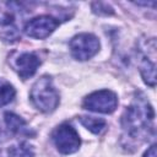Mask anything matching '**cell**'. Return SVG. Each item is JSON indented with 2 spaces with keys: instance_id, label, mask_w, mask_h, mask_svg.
<instances>
[{
  "instance_id": "8",
  "label": "cell",
  "mask_w": 157,
  "mask_h": 157,
  "mask_svg": "<svg viewBox=\"0 0 157 157\" xmlns=\"http://www.w3.org/2000/svg\"><path fill=\"white\" fill-rule=\"evenodd\" d=\"M5 123L6 126L17 135H33V132L29 130L28 125L26 124V121L20 118L18 115L13 114V113H5Z\"/></svg>"
},
{
  "instance_id": "9",
  "label": "cell",
  "mask_w": 157,
  "mask_h": 157,
  "mask_svg": "<svg viewBox=\"0 0 157 157\" xmlns=\"http://www.w3.org/2000/svg\"><path fill=\"white\" fill-rule=\"evenodd\" d=\"M155 63L151 61L148 58H142V61L140 64V71L142 75V78L145 83H147L151 87H155L156 85V69Z\"/></svg>"
},
{
  "instance_id": "13",
  "label": "cell",
  "mask_w": 157,
  "mask_h": 157,
  "mask_svg": "<svg viewBox=\"0 0 157 157\" xmlns=\"http://www.w3.org/2000/svg\"><path fill=\"white\" fill-rule=\"evenodd\" d=\"M144 157H156V145H152L145 153Z\"/></svg>"
},
{
  "instance_id": "12",
  "label": "cell",
  "mask_w": 157,
  "mask_h": 157,
  "mask_svg": "<svg viewBox=\"0 0 157 157\" xmlns=\"http://www.w3.org/2000/svg\"><path fill=\"white\" fill-rule=\"evenodd\" d=\"M10 157H34L33 147L27 142H20L9 148Z\"/></svg>"
},
{
  "instance_id": "6",
  "label": "cell",
  "mask_w": 157,
  "mask_h": 157,
  "mask_svg": "<svg viewBox=\"0 0 157 157\" xmlns=\"http://www.w3.org/2000/svg\"><path fill=\"white\" fill-rule=\"evenodd\" d=\"M59 26V21L52 16H38L29 20L25 26V33L36 39H44L49 37L54 32V29Z\"/></svg>"
},
{
  "instance_id": "10",
  "label": "cell",
  "mask_w": 157,
  "mask_h": 157,
  "mask_svg": "<svg viewBox=\"0 0 157 157\" xmlns=\"http://www.w3.org/2000/svg\"><path fill=\"white\" fill-rule=\"evenodd\" d=\"M80 123L91 132L93 134H101L105 128V120L101 118L94 117H80Z\"/></svg>"
},
{
  "instance_id": "7",
  "label": "cell",
  "mask_w": 157,
  "mask_h": 157,
  "mask_svg": "<svg viewBox=\"0 0 157 157\" xmlns=\"http://www.w3.org/2000/svg\"><path fill=\"white\" fill-rule=\"evenodd\" d=\"M39 64H40V61L38 59V56L34 55L33 53H22L21 55H18L16 58L13 66H15V70L17 71V74L20 75V77L26 80L36 74Z\"/></svg>"
},
{
  "instance_id": "4",
  "label": "cell",
  "mask_w": 157,
  "mask_h": 157,
  "mask_svg": "<svg viewBox=\"0 0 157 157\" xmlns=\"http://www.w3.org/2000/svg\"><path fill=\"white\" fill-rule=\"evenodd\" d=\"M99 50V40L91 33H81L70 40V52L76 60H88Z\"/></svg>"
},
{
  "instance_id": "3",
  "label": "cell",
  "mask_w": 157,
  "mask_h": 157,
  "mask_svg": "<svg viewBox=\"0 0 157 157\" xmlns=\"http://www.w3.org/2000/svg\"><path fill=\"white\" fill-rule=\"evenodd\" d=\"M117 105H118L117 94L109 90L96 91L88 94L82 103V107L85 109L96 113H104V114L113 113Z\"/></svg>"
},
{
  "instance_id": "11",
  "label": "cell",
  "mask_w": 157,
  "mask_h": 157,
  "mask_svg": "<svg viewBox=\"0 0 157 157\" xmlns=\"http://www.w3.org/2000/svg\"><path fill=\"white\" fill-rule=\"evenodd\" d=\"M16 94L13 86L4 78H0V107L9 104Z\"/></svg>"
},
{
  "instance_id": "5",
  "label": "cell",
  "mask_w": 157,
  "mask_h": 157,
  "mask_svg": "<svg viewBox=\"0 0 157 157\" xmlns=\"http://www.w3.org/2000/svg\"><path fill=\"white\" fill-rule=\"evenodd\" d=\"M53 141L58 151L63 155H70L76 152L81 145L77 131L69 124H61L54 130Z\"/></svg>"
},
{
  "instance_id": "2",
  "label": "cell",
  "mask_w": 157,
  "mask_h": 157,
  "mask_svg": "<svg viewBox=\"0 0 157 157\" xmlns=\"http://www.w3.org/2000/svg\"><path fill=\"white\" fill-rule=\"evenodd\" d=\"M31 101L33 105L43 113H50L58 107L59 93L49 76H42L36 81L31 90Z\"/></svg>"
},
{
  "instance_id": "1",
  "label": "cell",
  "mask_w": 157,
  "mask_h": 157,
  "mask_svg": "<svg viewBox=\"0 0 157 157\" xmlns=\"http://www.w3.org/2000/svg\"><path fill=\"white\" fill-rule=\"evenodd\" d=\"M153 117L155 113L151 104L140 98L132 105L125 109L121 118V125L128 135H130L132 139H137L146 134L148 129H152L151 123Z\"/></svg>"
}]
</instances>
